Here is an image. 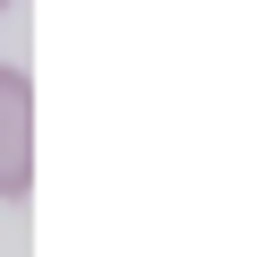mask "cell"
<instances>
[{
    "label": "cell",
    "mask_w": 257,
    "mask_h": 257,
    "mask_svg": "<svg viewBox=\"0 0 257 257\" xmlns=\"http://www.w3.org/2000/svg\"><path fill=\"white\" fill-rule=\"evenodd\" d=\"M35 189V77L18 60H0V197H26Z\"/></svg>",
    "instance_id": "6da1fadb"
},
{
    "label": "cell",
    "mask_w": 257,
    "mask_h": 257,
    "mask_svg": "<svg viewBox=\"0 0 257 257\" xmlns=\"http://www.w3.org/2000/svg\"><path fill=\"white\" fill-rule=\"evenodd\" d=\"M0 18H9V0H0Z\"/></svg>",
    "instance_id": "7a4b0ae2"
}]
</instances>
